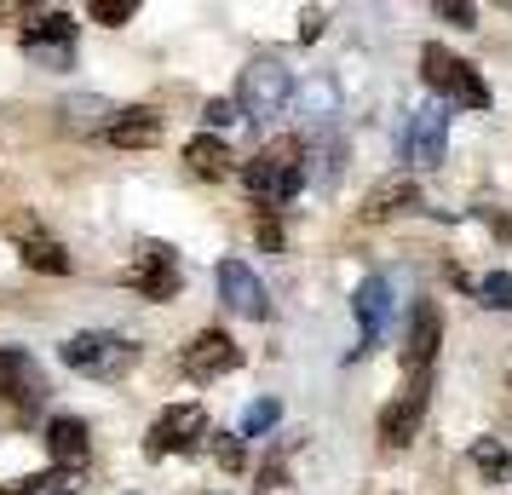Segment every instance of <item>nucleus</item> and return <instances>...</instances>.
I'll list each match as a JSON object with an SVG mask.
<instances>
[{"label":"nucleus","instance_id":"obj_1","mask_svg":"<svg viewBox=\"0 0 512 495\" xmlns=\"http://www.w3.org/2000/svg\"><path fill=\"white\" fill-rule=\"evenodd\" d=\"M300 185H305V144L300 139L265 144L254 162L242 167V190L254 196L259 208H282V202H294V190Z\"/></svg>","mask_w":512,"mask_h":495},{"label":"nucleus","instance_id":"obj_2","mask_svg":"<svg viewBox=\"0 0 512 495\" xmlns=\"http://www.w3.org/2000/svg\"><path fill=\"white\" fill-rule=\"evenodd\" d=\"M64 363L75 375L87 380H121L133 363H139V346L127 334H110V329H87V334H70L64 340Z\"/></svg>","mask_w":512,"mask_h":495},{"label":"nucleus","instance_id":"obj_3","mask_svg":"<svg viewBox=\"0 0 512 495\" xmlns=\"http://www.w3.org/2000/svg\"><path fill=\"white\" fill-rule=\"evenodd\" d=\"M420 81L426 87H438L449 104H466V110H489V87H484V75L472 70L466 58H455L449 47H420Z\"/></svg>","mask_w":512,"mask_h":495},{"label":"nucleus","instance_id":"obj_4","mask_svg":"<svg viewBox=\"0 0 512 495\" xmlns=\"http://www.w3.org/2000/svg\"><path fill=\"white\" fill-rule=\"evenodd\" d=\"M288 98H294V75L282 70L277 58H259V64H248V70H242V81H236V110H242L248 121H277Z\"/></svg>","mask_w":512,"mask_h":495},{"label":"nucleus","instance_id":"obj_5","mask_svg":"<svg viewBox=\"0 0 512 495\" xmlns=\"http://www.w3.org/2000/svg\"><path fill=\"white\" fill-rule=\"evenodd\" d=\"M47 398V375H41V363L18 346H0V403H12L6 415L12 421H29L35 409Z\"/></svg>","mask_w":512,"mask_h":495},{"label":"nucleus","instance_id":"obj_6","mask_svg":"<svg viewBox=\"0 0 512 495\" xmlns=\"http://www.w3.org/2000/svg\"><path fill=\"white\" fill-rule=\"evenodd\" d=\"M208 409L202 403H173V409H162L156 415V426H150V455H196V449L208 444Z\"/></svg>","mask_w":512,"mask_h":495},{"label":"nucleus","instance_id":"obj_7","mask_svg":"<svg viewBox=\"0 0 512 495\" xmlns=\"http://www.w3.org/2000/svg\"><path fill=\"white\" fill-rule=\"evenodd\" d=\"M24 52L35 58V64H47V70H64L75 58V18L70 12H35L24 24Z\"/></svg>","mask_w":512,"mask_h":495},{"label":"nucleus","instance_id":"obj_8","mask_svg":"<svg viewBox=\"0 0 512 495\" xmlns=\"http://www.w3.org/2000/svg\"><path fill=\"white\" fill-rule=\"evenodd\" d=\"M121 283L144 294V300H173L179 294V254L167 248V242H144L139 260L121 271Z\"/></svg>","mask_w":512,"mask_h":495},{"label":"nucleus","instance_id":"obj_9","mask_svg":"<svg viewBox=\"0 0 512 495\" xmlns=\"http://www.w3.org/2000/svg\"><path fill=\"white\" fill-rule=\"evenodd\" d=\"M426 398H432V386H426V375H420V380H409V386H403L386 409H380V438H386L392 449H403V444H415V438H420Z\"/></svg>","mask_w":512,"mask_h":495},{"label":"nucleus","instance_id":"obj_10","mask_svg":"<svg viewBox=\"0 0 512 495\" xmlns=\"http://www.w3.org/2000/svg\"><path fill=\"white\" fill-rule=\"evenodd\" d=\"M443 150H449V110L443 104H420L415 116H409V139H403V156L426 173V167L443 162Z\"/></svg>","mask_w":512,"mask_h":495},{"label":"nucleus","instance_id":"obj_11","mask_svg":"<svg viewBox=\"0 0 512 495\" xmlns=\"http://www.w3.org/2000/svg\"><path fill=\"white\" fill-rule=\"evenodd\" d=\"M236 340L225 329H202V334H190L185 340V352H179V363H185V375L190 380H219V375H231L236 369Z\"/></svg>","mask_w":512,"mask_h":495},{"label":"nucleus","instance_id":"obj_12","mask_svg":"<svg viewBox=\"0 0 512 495\" xmlns=\"http://www.w3.org/2000/svg\"><path fill=\"white\" fill-rule=\"evenodd\" d=\"M219 300L231 311H242V317H254V323H265L271 317V294H265V283L254 277V265H242V260H219Z\"/></svg>","mask_w":512,"mask_h":495},{"label":"nucleus","instance_id":"obj_13","mask_svg":"<svg viewBox=\"0 0 512 495\" xmlns=\"http://www.w3.org/2000/svg\"><path fill=\"white\" fill-rule=\"evenodd\" d=\"M351 311H357V352H369L374 340L386 334V323H392V283L386 277H363L357 283V294H351Z\"/></svg>","mask_w":512,"mask_h":495},{"label":"nucleus","instance_id":"obj_14","mask_svg":"<svg viewBox=\"0 0 512 495\" xmlns=\"http://www.w3.org/2000/svg\"><path fill=\"white\" fill-rule=\"evenodd\" d=\"M47 455H52V472H81L87 467V455H93V444H87V421H75V415H52L47 421Z\"/></svg>","mask_w":512,"mask_h":495},{"label":"nucleus","instance_id":"obj_15","mask_svg":"<svg viewBox=\"0 0 512 495\" xmlns=\"http://www.w3.org/2000/svg\"><path fill=\"white\" fill-rule=\"evenodd\" d=\"M104 139L116 144V150H150V144L162 139V116H156L150 104H133V110H116V116L104 121Z\"/></svg>","mask_w":512,"mask_h":495},{"label":"nucleus","instance_id":"obj_16","mask_svg":"<svg viewBox=\"0 0 512 495\" xmlns=\"http://www.w3.org/2000/svg\"><path fill=\"white\" fill-rule=\"evenodd\" d=\"M420 208V185L415 179H409V173H392V179H380V185L369 190V196H363V219H397V213H415Z\"/></svg>","mask_w":512,"mask_h":495},{"label":"nucleus","instance_id":"obj_17","mask_svg":"<svg viewBox=\"0 0 512 495\" xmlns=\"http://www.w3.org/2000/svg\"><path fill=\"white\" fill-rule=\"evenodd\" d=\"M438 346H443V311L432 306V300H420L415 317H409V346H403V363L426 375V363L438 357Z\"/></svg>","mask_w":512,"mask_h":495},{"label":"nucleus","instance_id":"obj_18","mask_svg":"<svg viewBox=\"0 0 512 495\" xmlns=\"http://www.w3.org/2000/svg\"><path fill=\"white\" fill-rule=\"evenodd\" d=\"M18 254H24L29 271H47V277H64L70 271V248L58 236L35 231V219H18Z\"/></svg>","mask_w":512,"mask_h":495},{"label":"nucleus","instance_id":"obj_19","mask_svg":"<svg viewBox=\"0 0 512 495\" xmlns=\"http://www.w3.org/2000/svg\"><path fill=\"white\" fill-rule=\"evenodd\" d=\"M185 162L196 179H208V185H219V179H231L236 173V156L225 150V139H213V133H202V139L185 144Z\"/></svg>","mask_w":512,"mask_h":495},{"label":"nucleus","instance_id":"obj_20","mask_svg":"<svg viewBox=\"0 0 512 495\" xmlns=\"http://www.w3.org/2000/svg\"><path fill=\"white\" fill-rule=\"evenodd\" d=\"M466 455H472V467H478L484 484H507V478H512V449L501 444V438H472Z\"/></svg>","mask_w":512,"mask_h":495},{"label":"nucleus","instance_id":"obj_21","mask_svg":"<svg viewBox=\"0 0 512 495\" xmlns=\"http://www.w3.org/2000/svg\"><path fill=\"white\" fill-rule=\"evenodd\" d=\"M294 98H300V110H305L311 121H328L334 110H340V87L328 81V70L311 75V81H300V87H294Z\"/></svg>","mask_w":512,"mask_h":495},{"label":"nucleus","instance_id":"obj_22","mask_svg":"<svg viewBox=\"0 0 512 495\" xmlns=\"http://www.w3.org/2000/svg\"><path fill=\"white\" fill-rule=\"evenodd\" d=\"M0 495H75V478L70 472H35L18 484H0Z\"/></svg>","mask_w":512,"mask_h":495},{"label":"nucleus","instance_id":"obj_23","mask_svg":"<svg viewBox=\"0 0 512 495\" xmlns=\"http://www.w3.org/2000/svg\"><path fill=\"white\" fill-rule=\"evenodd\" d=\"M340 173H346V144L334 139V144H323V150H317L311 185H317V190H334V185H340Z\"/></svg>","mask_w":512,"mask_h":495},{"label":"nucleus","instance_id":"obj_24","mask_svg":"<svg viewBox=\"0 0 512 495\" xmlns=\"http://www.w3.org/2000/svg\"><path fill=\"white\" fill-rule=\"evenodd\" d=\"M208 449H213V461H219V472H242L248 467V444H242L236 432H208Z\"/></svg>","mask_w":512,"mask_h":495},{"label":"nucleus","instance_id":"obj_25","mask_svg":"<svg viewBox=\"0 0 512 495\" xmlns=\"http://www.w3.org/2000/svg\"><path fill=\"white\" fill-rule=\"evenodd\" d=\"M282 421V403L277 398H254L248 403V415H242V432L236 438H259V432H271Z\"/></svg>","mask_w":512,"mask_h":495},{"label":"nucleus","instance_id":"obj_26","mask_svg":"<svg viewBox=\"0 0 512 495\" xmlns=\"http://www.w3.org/2000/svg\"><path fill=\"white\" fill-rule=\"evenodd\" d=\"M478 294H484V306L495 311H512V271H489V277H478Z\"/></svg>","mask_w":512,"mask_h":495},{"label":"nucleus","instance_id":"obj_27","mask_svg":"<svg viewBox=\"0 0 512 495\" xmlns=\"http://www.w3.org/2000/svg\"><path fill=\"white\" fill-rule=\"evenodd\" d=\"M93 18L98 24H127V18H133V0H93Z\"/></svg>","mask_w":512,"mask_h":495},{"label":"nucleus","instance_id":"obj_28","mask_svg":"<svg viewBox=\"0 0 512 495\" xmlns=\"http://www.w3.org/2000/svg\"><path fill=\"white\" fill-rule=\"evenodd\" d=\"M438 18H449V24H478V6H461V0H438Z\"/></svg>","mask_w":512,"mask_h":495},{"label":"nucleus","instance_id":"obj_29","mask_svg":"<svg viewBox=\"0 0 512 495\" xmlns=\"http://www.w3.org/2000/svg\"><path fill=\"white\" fill-rule=\"evenodd\" d=\"M208 121H213V127H236V121H242L236 98H213V104H208Z\"/></svg>","mask_w":512,"mask_h":495},{"label":"nucleus","instance_id":"obj_30","mask_svg":"<svg viewBox=\"0 0 512 495\" xmlns=\"http://www.w3.org/2000/svg\"><path fill=\"white\" fill-rule=\"evenodd\" d=\"M259 242H265L271 254H282V225H277V219H271V213L259 219Z\"/></svg>","mask_w":512,"mask_h":495},{"label":"nucleus","instance_id":"obj_31","mask_svg":"<svg viewBox=\"0 0 512 495\" xmlns=\"http://www.w3.org/2000/svg\"><path fill=\"white\" fill-rule=\"evenodd\" d=\"M282 484H288V467H282V461H271V467L259 472V490H265V495L282 490Z\"/></svg>","mask_w":512,"mask_h":495},{"label":"nucleus","instance_id":"obj_32","mask_svg":"<svg viewBox=\"0 0 512 495\" xmlns=\"http://www.w3.org/2000/svg\"><path fill=\"white\" fill-rule=\"evenodd\" d=\"M323 35V12H305V29H300V41H317Z\"/></svg>","mask_w":512,"mask_h":495}]
</instances>
